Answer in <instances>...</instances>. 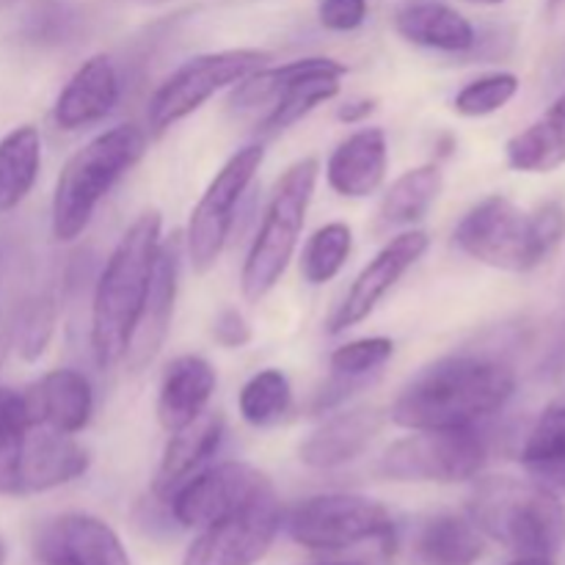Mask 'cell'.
Listing matches in <instances>:
<instances>
[{"mask_svg":"<svg viewBox=\"0 0 565 565\" xmlns=\"http://www.w3.org/2000/svg\"><path fill=\"white\" fill-rule=\"evenodd\" d=\"M516 392L511 364L489 353H452L425 367L392 406V423L408 430L467 428L502 412Z\"/></svg>","mask_w":565,"mask_h":565,"instance_id":"6da1fadb","label":"cell"},{"mask_svg":"<svg viewBox=\"0 0 565 565\" xmlns=\"http://www.w3.org/2000/svg\"><path fill=\"white\" fill-rule=\"evenodd\" d=\"M158 248L160 215H138L99 274L92 301V353L99 370L114 367L125 359L147 301Z\"/></svg>","mask_w":565,"mask_h":565,"instance_id":"7a4b0ae2","label":"cell"},{"mask_svg":"<svg viewBox=\"0 0 565 565\" xmlns=\"http://www.w3.org/2000/svg\"><path fill=\"white\" fill-rule=\"evenodd\" d=\"M467 516L486 539L516 557H552L565 546V505L557 491L539 480L491 475L469 494Z\"/></svg>","mask_w":565,"mask_h":565,"instance_id":"3957f363","label":"cell"},{"mask_svg":"<svg viewBox=\"0 0 565 565\" xmlns=\"http://www.w3.org/2000/svg\"><path fill=\"white\" fill-rule=\"evenodd\" d=\"M563 237L565 207L561 202H546L535 213H524L511 199L489 196L456 226V246L467 257L511 274L539 268Z\"/></svg>","mask_w":565,"mask_h":565,"instance_id":"277c9868","label":"cell"},{"mask_svg":"<svg viewBox=\"0 0 565 565\" xmlns=\"http://www.w3.org/2000/svg\"><path fill=\"white\" fill-rule=\"evenodd\" d=\"M147 152V132L136 125H119L99 132L77 149L61 169L53 193V235L70 243L86 232L94 210L110 188Z\"/></svg>","mask_w":565,"mask_h":565,"instance_id":"5b68a950","label":"cell"},{"mask_svg":"<svg viewBox=\"0 0 565 565\" xmlns=\"http://www.w3.org/2000/svg\"><path fill=\"white\" fill-rule=\"evenodd\" d=\"M318 160L303 158L292 163L276 182L263 224H259L257 237L243 263L241 290L246 301H263L274 290L276 281L285 276L303 224H307V210L312 204L315 185H318Z\"/></svg>","mask_w":565,"mask_h":565,"instance_id":"8992f818","label":"cell"},{"mask_svg":"<svg viewBox=\"0 0 565 565\" xmlns=\"http://www.w3.org/2000/svg\"><path fill=\"white\" fill-rule=\"evenodd\" d=\"M489 461V439L478 425L414 430L381 456V475L401 483H463L475 480Z\"/></svg>","mask_w":565,"mask_h":565,"instance_id":"52a82bcc","label":"cell"},{"mask_svg":"<svg viewBox=\"0 0 565 565\" xmlns=\"http://www.w3.org/2000/svg\"><path fill=\"white\" fill-rule=\"evenodd\" d=\"M287 533L298 546L315 552H342L367 541H381L390 550L395 541V519L370 497L318 494L292 508Z\"/></svg>","mask_w":565,"mask_h":565,"instance_id":"ba28073f","label":"cell"},{"mask_svg":"<svg viewBox=\"0 0 565 565\" xmlns=\"http://www.w3.org/2000/svg\"><path fill=\"white\" fill-rule=\"evenodd\" d=\"M270 61V53L254 47L221 50V53H204L185 61L171 77H166L152 94L147 108V125L154 136L169 130L180 119L202 108L221 88L237 86L243 77L263 70Z\"/></svg>","mask_w":565,"mask_h":565,"instance_id":"9c48e42d","label":"cell"},{"mask_svg":"<svg viewBox=\"0 0 565 565\" xmlns=\"http://www.w3.org/2000/svg\"><path fill=\"white\" fill-rule=\"evenodd\" d=\"M265 160L263 143L243 147L221 166L218 174L210 180L207 191L202 193L199 204L193 207L191 221L185 232L188 259H191L196 274H207L218 263L224 252L230 232L235 226V210L241 204L243 193L257 177L259 166Z\"/></svg>","mask_w":565,"mask_h":565,"instance_id":"30bf717a","label":"cell"},{"mask_svg":"<svg viewBox=\"0 0 565 565\" xmlns=\"http://www.w3.org/2000/svg\"><path fill=\"white\" fill-rule=\"evenodd\" d=\"M285 511L274 489L202 527L182 565H254L279 535Z\"/></svg>","mask_w":565,"mask_h":565,"instance_id":"8fae6325","label":"cell"},{"mask_svg":"<svg viewBox=\"0 0 565 565\" xmlns=\"http://www.w3.org/2000/svg\"><path fill=\"white\" fill-rule=\"evenodd\" d=\"M88 450L70 434L31 425L9 463L0 467V494L25 497L58 489L86 475Z\"/></svg>","mask_w":565,"mask_h":565,"instance_id":"7c38bea8","label":"cell"},{"mask_svg":"<svg viewBox=\"0 0 565 565\" xmlns=\"http://www.w3.org/2000/svg\"><path fill=\"white\" fill-rule=\"evenodd\" d=\"M268 489H274L268 475L254 469L252 463L226 461L188 478L169 497V511L180 527L202 530Z\"/></svg>","mask_w":565,"mask_h":565,"instance_id":"4fadbf2b","label":"cell"},{"mask_svg":"<svg viewBox=\"0 0 565 565\" xmlns=\"http://www.w3.org/2000/svg\"><path fill=\"white\" fill-rule=\"evenodd\" d=\"M428 235L419 230L403 232V235L392 237L373 259L362 268V274L353 279L351 290L334 309L329 318V334H342V331L353 329L362 323L364 318L373 315V309L384 301L386 292L425 257L428 252Z\"/></svg>","mask_w":565,"mask_h":565,"instance_id":"5bb4252c","label":"cell"},{"mask_svg":"<svg viewBox=\"0 0 565 565\" xmlns=\"http://www.w3.org/2000/svg\"><path fill=\"white\" fill-rule=\"evenodd\" d=\"M33 561L47 565H132L119 535L97 516L61 513L33 535Z\"/></svg>","mask_w":565,"mask_h":565,"instance_id":"9a60e30c","label":"cell"},{"mask_svg":"<svg viewBox=\"0 0 565 565\" xmlns=\"http://www.w3.org/2000/svg\"><path fill=\"white\" fill-rule=\"evenodd\" d=\"M180 268L182 241L180 235H171L169 241H160L147 301H143L141 318H138L136 331H132L130 337V345H127L125 359H121L132 373H138V370H143L147 364H152V359L158 356L166 337H169L171 318H174L177 290H180Z\"/></svg>","mask_w":565,"mask_h":565,"instance_id":"2e32d148","label":"cell"},{"mask_svg":"<svg viewBox=\"0 0 565 565\" xmlns=\"http://www.w3.org/2000/svg\"><path fill=\"white\" fill-rule=\"evenodd\" d=\"M25 406L31 425L72 436L81 434L92 419L94 392L86 375L77 370H53L25 392Z\"/></svg>","mask_w":565,"mask_h":565,"instance_id":"e0dca14e","label":"cell"},{"mask_svg":"<svg viewBox=\"0 0 565 565\" xmlns=\"http://www.w3.org/2000/svg\"><path fill=\"white\" fill-rule=\"evenodd\" d=\"M386 166H390L386 132L381 127H364L331 152L326 177L331 191L340 196L364 199L379 191L386 177Z\"/></svg>","mask_w":565,"mask_h":565,"instance_id":"ac0fdd59","label":"cell"},{"mask_svg":"<svg viewBox=\"0 0 565 565\" xmlns=\"http://www.w3.org/2000/svg\"><path fill=\"white\" fill-rule=\"evenodd\" d=\"M116 103H119V75L114 61L108 55H94L58 94L53 119L61 130H81L105 119Z\"/></svg>","mask_w":565,"mask_h":565,"instance_id":"d6986e66","label":"cell"},{"mask_svg":"<svg viewBox=\"0 0 565 565\" xmlns=\"http://www.w3.org/2000/svg\"><path fill=\"white\" fill-rule=\"evenodd\" d=\"M345 72L348 66L334 58H307L303 70L268 105V114L259 119V132L276 136L312 114L318 105L334 99L340 94V81Z\"/></svg>","mask_w":565,"mask_h":565,"instance_id":"ffe728a7","label":"cell"},{"mask_svg":"<svg viewBox=\"0 0 565 565\" xmlns=\"http://www.w3.org/2000/svg\"><path fill=\"white\" fill-rule=\"evenodd\" d=\"M224 414L210 412V408H204L185 428L174 430L163 458H160L158 475H154V494L169 500L188 478H193L215 456L221 439H224Z\"/></svg>","mask_w":565,"mask_h":565,"instance_id":"44dd1931","label":"cell"},{"mask_svg":"<svg viewBox=\"0 0 565 565\" xmlns=\"http://www.w3.org/2000/svg\"><path fill=\"white\" fill-rule=\"evenodd\" d=\"M215 384H218V379H215V370L207 359L193 356V353L177 356L174 362H169L163 381H160L158 423L169 434L185 428L207 408Z\"/></svg>","mask_w":565,"mask_h":565,"instance_id":"7402d4cb","label":"cell"},{"mask_svg":"<svg viewBox=\"0 0 565 565\" xmlns=\"http://www.w3.org/2000/svg\"><path fill=\"white\" fill-rule=\"evenodd\" d=\"M384 425V414L379 408H353L326 419L318 430L309 434L301 445V461L315 469H334L351 463L370 447Z\"/></svg>","mask_w":565,"mask_h":565,"instance_id":"603a6c76","label":"cell"},{"mask_svg":"<svg viewBox=\"0 0 565 565\" xmlns=\"http://www.w3.org/2000/svg\"><path fill=\"white\" fill-rule=\"evenodd\" d=\"M395 28L406 42L452 55L467 53L478 36L475 25L461 11L439 3V0L403 3L395 14Z\"/></svg>","mask_w":565,"mask_h":565,"instance_id":"cb8c5ba5","label":"cell"},{"mask_svg":"<svg viewBox=\"0 0 565 565\" xmlns=\"http://www.w3.org/2000/svg\"><path fill=\"white\" fill-rule=\"evenodd\" d=\"M486 552V535L461 513H436L414 535V565H475Z\"/></svg>","mask_w":565,"mask_h":565,"instance_id":"d4e9b609","label":"cell"},{"mask_svg":"<svg viewBox=\"0 0 565 565\" xmlns=\"http://www.w3.org/2000/svg\"><path fill=\"white\" fill-rule=\"evenodd\" d=\"M505 158L513 171L524 174H550L565 166V92L508 141Z\"/></svg>","mask_w":565,"mask_h":565,"instance_id":"484cf974","label":"cell"},{"mask_svg":"<svg viewBox=\"0 0 565 565\" xmlns=\"http://www.w3.org/2000/svg\"><path fill=\"white\" fill-rule=\"evenodd\" d=\"M445 188V174L436 163L417 166L392 182L390 191L381 199L375 230L392 232L397 226H412L430 213Z\"/></svg>","mask_w":565,"mask_h":565,"instance_id":"4316f807","label":"cell"},{"mask_svg":"<svg viewBox=\"0 0 565 565\" xmlns=\"http://www.w3.org/2000/svg\"><path fill=\"white\" fill-rule=\"evenodd\" d=\"M519 461L541 486L565 491V397L541 414L524 439Z\"/></svg>","mask_w":565,"mask_h":565,"instance_id":"83f0119b","label":"cell"},{"mask_svg":"<svg viewBox=\"0 0 565 565\" xmlns=\"http://www.w3.org/2000/svg\"><path fill=\"white\" fill-rule=\"evenodd\" d=\"M42 166V138L31 125L11 130L0 141V213L14 210L31 193Z\"/></svg>","mask_w":565,"mask_h":565,"instance_id":"f1b7e54d","label":"cell"},{"mask_svg":"<svg viewBox=\"0 0 565 565\" xmlns=\"http://www.w3.org/2000/svg\"><path fill=\"white\" fill-rule=\"evenodd\" d=\"M292 406V390L290 381L281 370H263V373L252 375L243 384L241 397H237V408L241 417L246 419L252 428H270Z\"/></svg>","mask_w":565,"mask_h":565,"instance_id":"f546056e","label":"cell"},{"mask_svg":"<svg viewBox=\"0 0 565 565\" xmlns=\"http://www.w3.org/2000/svg\"><path fill=\"white\" fill-rule=\"evenodd\" d=\"M353 248V232L348 224H326L309 237L301 257V274L309 285H326L345 268Z\"/></svg>","mask_w":565,"mask_h":565,"instance_id":"4dcf8cb0","label":"cell"},{"mask_svg":"<svg viewBox=\"0 0 565 565\" xmlns=\"http://www.w3.org/2000/svg\"><path fill=\"white\" fill-rule=\"evenodd\" d=\"M519 92V77L513 72H491V75L478 77V81L467 83L461 92L456 94V110L469 119L478 116H491L497 110L505 108Z\"/></svg>","mask_w":565,"mask_h":565,"instance_id":"1f68e13d","label":"cell"},{"mask_svg":"<svg viewBox=\"0 0 565 565\" xmlns=\"http://www.w3.org/2000/svg\"><path fill=\"white\" fill-rule=\"evenodd\" d=\"M392 353H395V342L390 337H367V340H353L337 348L329 359V367L337 375L367 379V375L381 373Z\"/></svg>","mask_w":565,"mask_h":565,"instance_id":"d6a6232c","label":"cell"},{"mask_svg":"<svg viewBox=\"0 0 565 565\" xmlns=\"http://www.w3.org/2000/svg\"><path fill=\"white\" fill-rule=\"evenodd\" d=\"M58 303L53 296H36L17 320V348L25 359H39L55 329Z\"/></svg>","mask_w":565,"mask_h":565,"instance_id":"836d02e7","label":"cell"},{"mask_svg":"<svg viewBox=\"0 0 565 565\" xmlns=\"http://www.w3.org/2000/svg\"><path fill=\"white\" fill-rule=\"evenodd\" d=\"M77 31V11L61 0H44L28 14L25 33L39 44H61Z\"/></svg>","mask_w":565,"mask_h":565,"instance_id":"e575fe53","label":"cell"},{"mask_svg":"<svg viewBox=\"0 0 565 565\" xmlns=\"http://www.w3.org/2000/svg\"><path fill=\"white\" fill-rule=\"evenodd\" d=\"M28 428H31V417H28L25 392L0 386V467L14 456Z\"/></svg>","mask_w":565,"mask_h":565,"instance_id":"d590c367","label":"cell"},{"mask_svg":"<svg viewBox=\"0 0 565 565\" xmlns=\"http://www.w3.org/2000/svg\"><path fill=\"white\" fill-rule=\"evenodd\" d=\"M318 17L326 31H356L367 20V0H320Z\"/></svg>","mask_w":565,"mask_h":565,"instance_id":"8d00e7d4","label":"cell"},{"mask_svg":"<svg viewBox=\"0 0 565 565\" xmlns=\"http://www.w3.org/2000/svg\"><path fill=\"white\" fill-rule=\"evenodd\" d=\"M213 340L221 348H243L252 342V326L237 309H224L213 323Z\"/></svg>","mask_w":565,"mask_h":565,"instance_id":"74e56055","label":"cell"},{"mask_svg":"<svg viewBox=\"0 0 565 565\" xmlns=\"http://www.w3.org/2000/svg\"><path fill=\"white\" fill-rule=\"evenodd\" d=\"M373 110H375V99H351V103L340 105L337 119H340L342 125H359V121L367 119Z\"/></svg>","mask_w":565,"mask_h":565,"instance_id":"f35d334b","label":"cell"},{"mask_svg":"<svg viewBox=\"0 0 565 565\" xmlns=\"http://www.w3.org/2000/svg\"><path fill=\"white\" fill-rule=\"evenodd\" d=\"M561 370H565V323H563V329L557 331L555 342H552L550 353H546V359H544V373L555 375V373H561Z\"/></svg>","mask_w":565,"mask_h":565,"instance_id":"ab89813d","label":"cell"},{"mask_svg":"<svg viewBox=\"0 0 565 565\" xmlns=\"http://www.w3.org/2000/svg\"><path fill=\"white\" fill-rule=\"evenodd\" d=\"M508 565H555V561L552 557H516Z\"/></svg>","mask_w":565,"mask_h":565,"instance_id":"60d3db41","label":"cell"},{"mask_svg":"<svg viewBox=\"0 0 565 565\" xmlns=\"http://www.w3.org/2000/svg\"><path fill=\"white\" fill-rule=\"evenodd\" d=\"M467 3H475V6H497V3H505V0H467Z\"/></svg>","mask_w":565,"mask_h":565,"instance_id":"b9f144b4","label":"cell"},{"mask_svg":"<svg viewBox=\"0 0 565 565\" xmlns=\"http://www.w3.org/2000/svg\"><path fill=\"white\" fill-rule=\"evenodd\" d=\"M563 3H565V0H550V11H557Z\"/></svg>","mask_w":565,"mask_h":565,"instance_id":"7bdbcfd3","label":"cell"},{"mask_svg":"<svg viewBox=\"0 0 565 565\" xmlns=\"http://www.w3.org/2000/svg\"><path fill=\"white\" fill-rule=\"evenodd\" d=\"M0 565H6V544H3V539H0Z\"/></svg>","mask_w":565,"mask_h":565,"instance_id":"ee69618b","label":"cell"},{"mask_svg":"<svg viewBox=\"0 0 565 565\" xmlns=\"http://www.w3.org/2000/svg\"><path fill=\"white\" fill-rule=\"evenodd\" d=\"M3 356H6V340L0 337V364H3Z\"/></svg>","mask_w":565,"mask_h":565,"instance_id":"f6af8a7d","label":"cell"},{"mask_svg":"<svg viewBox=\"0 0 565 565\" xmlns=\"http://www.w3.org/2000/svg\"><path fill=\"white\" fill-rule=\"evenodd\" d=\"M323 565H356V563H323Z\"/></svg>","mask_w":565,"mask_h":565,"instance_id":"bcb514c9","label":"cell"},{"mask_svg":"<svg viewBox=\"0 0 565 565\" xmlns=\"http://www.w3.org/2000/svg\"><path fill=\"white\" fill-rule=\"evenodd\" d=\"M561 77H565V61H563V66H561Z\"/></svg>","mask_w":565,"mask_h":565,"instance_id":"7dc6e473","label":"cell"},{"mask_svg":"<svg viewBox=\"0 0 565 565\" xmlns=\"http://www.w3.org/2000/svg\"><path fill=\"white\" fill-rule=\"evenodd\" d=\"M33 565H47V563H39V561H36V563H33Z\"/></svg>","mask_w":565,"mask_h":565,"instance_id":"c3c4849f","label":"cell"}]
</instances>
